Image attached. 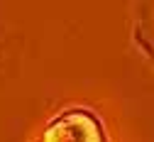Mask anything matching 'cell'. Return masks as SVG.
I'll return each instance as SVG.
<instances>
[{
  "label": "cell",
  "mask_w": 154,
  "mask_h": 142,
  "mask_svg": "<svg viewBox=\"0 0 154 142\" xmlns=\"http://www.w3.org/2000/svg\"><path fill=\"white\" fill-rule=\"evenodd\" d=\"M132 39L142 49V54L154 64V3H142L134 8Z\"/></svg>",
  "instance_id": "cell-2"
},
{
  "label": "cell",
  "mask_w": 154,
  "mask_h": 142,
  "mask_svg": "<svg viewBox=\"0 0 154 142\" xmlns=\"http://www.w3.org/2000/svg\"><path fill=\"white\" fill-rule=\"evenodd\" d=\"M37 142H112L100 118L88 108L73 106L51 115L37 135Z\"/></svg>",
  "instance_id": "cell-1"
}]
</instances>
